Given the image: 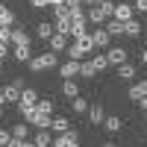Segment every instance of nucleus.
I'll return each instance as SVG.
<instances>
[{
	"instance_id": "obj_12",
	"label": "nucleus",
	"mask_w": 147,
	"mask_h": 147,
	"mask_svg": "<svg viewBox=\"0 0 147 147\" xmlns=\"http://www.w3.org/2000/svg\"><path fill=\"white\" fill-rule=\"evenodd\" d=\"M47 44H50V53H65V50H68V35H59V32H53Z\"/></svg>"
},
{
	"instance_id": "obj_34",
	"label": "nucleus",
	"mask_w": 147,
	"mask_h": 147,
	"mask_svg": "<svg viewBox=\"0 0 147 147\" xmlns=\"http://www.w3.org/2000/svg\"><path fill=\"white\" fill-rule=\"evenodd\" d=\"M53 15H56V18H71V12H68V6L62 3V6H53Z\"/></svg>"
},
{
	"instance_id": "obj_46",
	"label": "nucleus",
	"mask_w": 147,
	"mask_h": 147,
	"mask_svg": "<svg viewBox=\"0 0 147 147\" xmlns=\"http://www.w3.org/2000/svg\"><path fill=\"white\" fill-rule=\"evenodd\" d=\"M0 118H3V109H0Z\"/></svg>"
},
{
	"instance_id": "obj_40",
	"label": "nucleus",
	"mask_w": 147,
	"mask_h": 147,
	"mask_svg": "<svg viewBox=\"0 0 147 147\" xmlns=\"http://www.w3.org/2000/svg\"><path fill=\"white\" fill-rule=\"evenodd\" d=\"M82 3H85V6H100L103 0H82Z\"/></svg>"
},
{
	"instance_id": "obj_38",
	"label": "nucleus",
	"mask_w": 147,
	"mask_h": 147,
	"mask_svg": "<svg viewBox=\"0 0 147 147\" xmlns=\"http://www.w3.org/2000/svg\"><path fill=\"white\" fill-rule=\"evenodd\" d=\"M32 9H47V0H30Z\"/></svg>"
},
{
	"instance_id": "obj_10",
	"label": "nucleus",
	"mask_w": 147,
	"mask_h": 147,
	"mask_svg": "<svg viewBox=\"0 0 147 147\" xmlns=\"http://www.w3.org/2000/svg\"><path fill=\"white\" fill-rule=\"evenodd\" d=\"M53 147H80V136H77V129H68L65 136H59L53 141Z\"/></svg>"
},
{
	"instance_id": "obj_31",
	"label": "nucleus",
	"mask_w": 147,
	"mask_h": 147,
	"mask_svg": "<svg viewBox=\"0 0 147 147\" xmlns=\"http://www.w3.org/2000/svg\"><path fill=\"white\" fill-rule=\"evenodd\" d=\"M35 109H38V112H44V115H53V109H56V103L50 100V97H47V100H38V103H35Z\"/></svg>"
},
{
	"instance_id": "obj_35",
	"label": "nucleus",
	"mask_w": 147,
	"mask_h": 147,
	"mask_svg": "<svg viewBox=\"0 0 147 147\" xmlns=\"http://www.w3.org/2000/svg\"><path fill=\"white\" fill-rule=\"evenodd\" d=\"M65 6H68V12L74 15L77 9H82V0H65Z\"/></svg>"
},
{
	"instance_id": "obj_5",
	"label": "nucleus",
	"mask_w": 147,
	"mask_h": 147,
	"mask_svg": "<svg viewBox=\"0 0 147 147\" xmlns=\"http://www.w3.org/2000/svg\"><path fill=\"white\" fill-rule=\"evenodd\" d=\"M9 44H12V47H30V44H32V35H30L27 30H15V27H12Z\"/></svg>"
},
{
	"instance_id": "obj_20",
	"label": "nucleus",
	"mask_w": 147,
	"mask_h": 147,
	"mask_svg": "<svg viewBox=\"0 0 147 147\" xmlns=\"http://www.w3.org/2000/svg\"><path fill=\"white\" fill-rule=\"evenodd\" d=\"M62 94L68 97V100L80 97V85H77V80H65V82H62Z\"/></svg>"
},
{
	"instance_id": "obj_4",
	"label": "nucleus",
	"mask_w": 147,
	"mask_h": 147,
	"mask_svg": "<svg viewBox=\"0 0 147 147\" xmlns=\"http://www.w3.org/2000/svg\"><path fill=\"white\" fill-rule=\"evenodd\" d=\"M103 56H106V62H109V68H112V65L118 68V65H124V62H127V56H129V50H124V47H109V50H106Z\"/></svg>"
},
{
	"instance_id": "obj_37",
	"label": "nucleus",
	"mask_w": 147,
	"mask_h": 147,
	"mask_svg": "<svg viewBox=\"0 0 147 147\" xmlns=\"http://www.w3.org/2000/svg\"><path fill=\"white\" fill-rule=\"evenodd\" d=\"M132 12H147V0H136V3H132Z\"/></svg>"
},
{
	"instance_id": "obj_13",
	"label": "nucleus",
	"mask_w": 147,
	"mask_h": 147,
	"mask_svg": "<svg viewBox=\"0 0 147 147\" xmlns=\"http://www.w3.org/2000/svg\"><path fill=\"white\" fill-rule=\"evenodd\" d=\"M127 97H129L132 103H138L141 97H147V80H141V82H136V85H129V94H127Z\"/></svg>"
},
{
	"instance_id": "obj_18",
	"label": "nucleus",
	"mask_w": 147,
	"mask_h": 147,
	"mask_svg": "<svg viewBox=\"0 0 147 147\" xmlns=\"http://www.w3.org/2000/svg\"><path fill=\"white\" fill-rule=\"evenodd\" d=\"M88 121H91V124H103V121H106V112H103V106H100V103L88 106Z\"/></svg>"
},
{
	"instance_id": "obj_39",
	"label": "nucleus",
	"mask_w": 147,
	"mask_h": 147,
	"mask_svg": "<svg viewBox=\"0 0 147 147\" xmlns=\"http://www.w3.org/2000/svg\"><path fill=\"white\" fill-rule=\"evenodd\" d=\"M6 56H9V47H6V44H0V62H3Z\"/></svg>"
},
{
	"instance_id": "obj_41",
	"label": "nucleus",
	"mask_w": 147,
	"mask_h": 147,
	"mask_svg": "<svg viewBox=\"0 0 147 147\" xmlns=\"http://www.w3.org/2000/svg\"><path fill=\"white\" fill-rule=\"evenodd\" d=\"M138 106H141L144 112H147V97H141V100H138Z\"/></svg>"
},
{
	"instance_id": "obj_24",
	"label": "nucleus",
	"mask_w": 147,
	"mask_h": 147,
	"mask_svg": "<svg viewBox=\"0 0 147 147\" xmlns=\"http://www.w3.org/2000/svg\"><path fill=\"white\" fill-rule=\"evenodd\" d=\"M132 77H136V68H132V65H118V80H124V82H129Z\"/></svg>"
},
{
	"instance_id": "obj_2",
	"label": "nucleus",
	"mask_w": 147,
	"mask_h": 147,
	"mask_svg": "<svg viewBox=\"0 0 147 147\" xmlns=\"http://www.w3.org/2000/svg\"><path fill=\"white\" fill-rule=\"evenodd\" d=\"M27 65H30V71H32V74H41V71L56 68V65H59V56H56V53H38V56H32Z\"/></svg>"
},
{
	"instance_id": "obj_16",
	"label": "nucleus",
	"mask_w": 147,
	"mask_h": 147,
	"mask_svg": "<svg viewBox=\"0 0 147 147\" xmlns=\"http://www.w3.org/2000/svg\"><path fill=\"white\" fill-rule=\"evenodd\" d=\"M0 94H3V100H6V103H18V100H21V88H18L15 82H9L6 88H0Z\"/></svg>"
},
{
	"instance_id": "obj_47",
	"label": "nucleus",
	"mask_w": 147,
	"mask_h": 147,
	"mask_svg": "<svg viewBox=\"0 0 147 147\" xmlns=\"http://www.w3.org/2000/svg\"><path fill=\"white\" fill-rule=\"evenodd\" d=\"M0 3H3V0H0Z\"/></svg>"
},
{
	"instance_id": "obj_21",
	"label": "nucleus",
	"mask_w": 147,
	"mask_h": 147,
	"mask_svg": "<svg viewBox=\"0 0 147 147\" xmlns=\"http://www.w3.org/2000/svg\"><path fill=\"white\" fill-rule=\"evenodd\" d=\"M0 27H15V12L0 3Z\"/></svg>"
},
{
	"instance_id": "obj_42",
	"label": "nucleus",
	"mask_w": 147,
	"mask_h": 147,
	"mask_svg": "<svg viewBox=\"0 0 147 147\" xmlns=\"http://www.w3.org/2000/svg\"><path fill=\"white\" fill-rule=\"evenodd\" d=\"M100 147H118V144H112V141H106V144H100Z\"/></svg>"
},
{
	"instance_id": "obj_15",
	"label": "nucleus",
	"mask_w": 147,
	"mask_h": 147,
	"mask_svg": "<svg viewBox=\"0 0 147 147\" xmlns=\"http://www.w3.org/2000/svg\"><path fill=\"white\" fill-rule=\"evenodd\" d=\"M88 32V21L85 18H71V35L74 38H80V35Z\"/></svg>"
},
{
	"instance_id": "obj_1",
	"label": "nucleus",
	"mask_w": 147,
	"mask_h": 147,
	"mask_svg": "<svg viewBox=\"0 0 147 147\" xmlns=\"http://www.w3.org/2000/svg\"><path fill=\"white\" fill-rule=\"evenodd\" d=\"M68 59H74V62H82L88 53H94V44H91V35L85 32V35H80V38H74V44H68Z\"/></svg>"
},
{
	"instance_id": "obj_11",
	"label": "nucleus",
	"mask_w": 147,
	"mask_h": 147,
	"mask_svg": "<svg viewBox=\"0 0 147 147\" xmlns=\"http://www.w3.org/2000/svg\"><path fill=\"white\" fill-rule=\"evenodd\" d=\"M59 77H65V80H74V77H80V62H74V59L62 62V65H59Z\"/></svg>"
},
{
	"instance_id": "obj_3",
	"label": "nucleus",
	"mask_w": 147,
	"mask_h": 147,
	"mask_svg": "<svg viewBox=\"0 0 147 147\" xmlns=\"http://www.w3.org/2000/svg\"><path fill=\"white\" fill-rule=\"evenodd\" d=\"M21 115H24V121L32 124L35 129H50V115L38 112V109H27V112H21Z\"/></svg>"
},
{
	"instance_id": "obj_19",
	"label": "nucleus",
	"mask_w": 147,
	"mask_h": 147,
	"mask_svg": "<svg viewBox=\"0 0 147 147\" xmlns=\"http://www.w3.org/2000/svg\"><path fill=\"white\" fill-rule=\"evenodd\" d=\"M32 147H53L50 132H47V129H38V132H35V138H32Z\"/></svg>"
},
{
	"instance_id": "obj_23",
	"label": "nucleus",
	"mask_w": 147,
	"mask_h": 147,
	"mask_svg": "<svg viewBox=\"0 0 147 147\" xmlns=\"http://www.w3.org/2000/svg\"><path fill=\"white\" fill-rule=\"evenodd\" d=\"M9 132H12V138H18V141H27V136H30V127H27V124H15Z\"/></svg>"
},
{
	"instance_id": "obj_30",
	"label": "nucleus",
	"mask_w": 147,
	"mask_h": 147,
	"mask_svg": "<svg viewBox=\"0 0 147 147\" xmlns=\"http://www.w3.org/2000/svg\"><path fill=\"white\" fill-rule=\"evenodd\" d=\"M91 65H94V71H97V74H103V71L109 68V62H106V56H103V53H94V59H91Z\"/></svg>"
},
{
	"instance_id": "obj_29",
	"label": "nucleus",
	"mask_w": 147,
	"mask_h": 147,
	"mask_svg": "<svg viewBox=\"0 0 147 147\" xmlns=\"http://www.w3.org/2000/svg\"><path fill=\"white\" fill-rule=\"evenodd\" d=\"M12 53H15L18 62H30V59H32V50H30V47H12Z\"/></svg>"
},
{
	"instance_id": "obj_25",
	"label": "nucleus",
	"mask_w": 147,
	"mask_h": 147,
	"mask_svg": "<svg viewBox=\"0 0 147 147\" xmlns=\"http://www.w3.org/2000/svg\"><path fill=\"white\" fill-rule=\"evenodd\" d=\"M53 30H56L59 35H71V18H56Z\"/></svg>"
},
{
	"instance_id": "obj_9",
	"label": "nucleus",
	"mask_w": 147,
	"mask_h": 147,
	"mask_svg": "<svg viewBox=\"0 0 147 147\" xmlns=\"http://www.w3.org/2000/svg\"><path fill=\"white\" fill-rule=\"evenodd\" d=\"M132 15H136V12H132V3H118V6H115V12H112V18H115V21H121V24L132 21Z\"/></svg>"
},
{
	"instance_id": "obj_32",
	"label": "nucleus",
	"mask_w": 147,
	"mask_h": 147,
	"mask_svg": "<svg viewBox=\"0 0 147 147\" xmlns=\"http://www.w3.org/2000/svg\"><path fill=\"white\" fill-rule=\"evenodd\" d=\"M94 65H91V59H88V62H80V77H85V80H91L94 77Z\"/></svg>"
},
{
	"instance_id": "obj_6",
	"label": "nucleus",
	"mask_w": 147,
	"mask_h": 147,
	"mask_svg": "<svg viewBox=\"0 0 147 147\" xmlns=\"http://www.w3.org/2000/svg\"><path fill=\"white\" fill-rule=\"evenodd\" d=\"M35 103H38V94H35L32 88H24V91H21V100H18V112L35 109Z\"/></svg>"
},
{
	"instance_id": "obj_26",
	"label": "nucleus",
	"mask_w": 147,
	"mask_h": 147,
	"mask_svg": "<svg viewBox=\"0 0 147 147\" xmlns=\"http://www.w3.org/2000/svg\"><path fill=\"white\" fill-rule=\"evenodd\" d=\"M71 106H74V112H77V115H85V112H88V100H85L82 94H80V97H74Z\"/></svg>"
},
{
	"instance_id": "obj_44",
	"label": "nucleus",
	"mask_w": 147,
	"mask_h": 147,
	"mask_svg": "<svg viewBox=\"0 0 147 147\" xmlns=\"http://www.w3.org/2000/svg\"><path fill=\"white\" fill-rule=\"evenodd\" d=\"M3 103H6V100H3V94H0V109H3Z\"/></svg>"
},
{
	"instance_id": "obj_36",
	"label": "nucleus",
	"mask_w": 147,
	"mask_h": 147,
	"mask_svg": "<svg viewBox=\"0 0 147 147\" xmlns=\"http://www.w3.org/2000/svg\"><path fill=\"white\" fill-rule=\"evenodd\" d=\"M9 35H12V27H0V44H9Z\"/></svg>"
},
{
	"instance_id": "obj_28",
	"label": "nucleus",
	"mask_w": 147,
	"mask_h": 147,
	"mask_svg": "<svg viewBox=\"0 0 147 147\" xmlns=\"http://www.w3.org/2000/svg\"><path fill=\"white\" fill-rule=\"evenodd\" d=\"M103 127H106V132H121V127H124V121H121V118L115 115V118H106V121H103Z\"/></svg>"
},
{
	"instance_id": "obj_8",
	"label": "nucleus",
	"mask_w": 147,
	"mask_h": 147,
	"mask_svg": "<svg viewBox=\"0 0 147 147\" xmlns=\"http://www.w3.org/2000/svg\"><path fill=\"white\" fill-rule=\"evenodd\" d=\"M85 21H88L91 27H103V24H106L109 18H106V12H103V6H91L88 12H85Z\"/></svg>"
},
{
	"instance_id": "obj_43",
	"label": "nucleus",
	"mask_w": 147,
	"mask_h": 147,
	"mask_svg": "<svg viewBox=\"0 0 147 147\" xmlns=\"http://www.w3.org/2000/svg\"><path fill=\"white\" fill-rule=\"evenodd\" d=\"M141 62H144V65H147V50H144V53H141Z\"/></svg>"
},
{
	"instance_id": "obj_33",
	"label": "nucleus",
	"mask_w": 147,
	"mask_h": 147,
	"mask_svg": "<svg viewBox=\"0 0 147 147\" xmlns=\"http://www.w3.org/2000/svg\"><path fill=\"white\" fill-rule=\"evenodd\" d=\"M9 141H12V132L0 127V147H9Z\"/></svg>"
},
{
	"instance_id": "obj_27",
	"label": "nucleus",
	"mask_w": 147,
	"mask_h": 147,
	"mask_svg": "<svg viewBox=\"0 0 147 147\" xmlns=\"http://www.w3.org/2000/svg\"><path fill=\"white\" fill-rule=\"evenodd\" d=\"M124 35H132V38H136V35H141V24L132 18V21H127L124 24Z\"/></svg>"
},
{
	"instance_id": "obj_17",
	"label": "nucleus",
	"mask_w": 147,
	"mask_h": 147,
	"mask_svg": "<svg viewBox=\"0 0 147 147\" xmlns=\"http://www.w3.org/2000/svg\"><path fill=\"white\" fill-rule=\"evenodd\" d=\"M50 129H53V132H59V136H65V132L71 129V121H68V118H62V115H56V118H50Z\"/></svg>"
},
{
	"instance_id": "obj_45",
	"label": "nucleus",
	"mask_w": 147,
	"mask_h": 147,
	"mask_svg": "<svg viewBox=\"0 0 147 147\" xmlns=\"http://www.w3.org/2000/svg\"><path fill=\"white\" fill-rule=\"evenodd\" d=\"M0 74H3V62H0Z\"/></svg>"
},
{
	"instance_id": "obj_14",
	"label": "nucleus",
	"mask_w": 147,
	"mask_h": 147,
	"mask_svg": "<svg viewBox=\"0 0 147 147\" xmlns=\"http://www.w3.org/2000/svg\"><path fill=\"white\" fill-rule=\"evenodd\" d=\"M103 30L109 32V38H121V35H124V24L115 21V18H109V21L103 24Z\"/></svg>"
},
{
	"instance_id": "obj_7",
	"label": "nucleus",
	"mask_w": 147,
	"mask_h": 147,
	"mask_svg": "<svg viewBox=\"0 0 147 147\" xmlns=\"http://www.w3.org/2000/svg\"><path fill=\"white\" fill-rule=\"evenodd\" d=\"M88 35H91L94 50H109V32L103 27H94V32H88Z\"/></svg>"
},
{
	"instance_id": "obj_22",
	"label": "nucleus",
	"mask_w": 147,
	"mask_h": 147,
	"mask_svg": "<svg viewBox=\"0 0 147 147\" xmlns=\"http://www.w3.org/2000/svg\"><path fill=\"white\" fill-rule=\"evenodd\" d=\"M53 32H56V30H53V24H47V21L35 27V35H38L41 41H50V35H53Z\"/></svg>"
}]
</instances>
